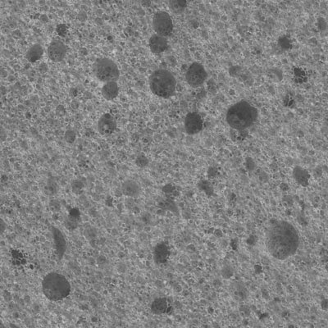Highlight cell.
<instances>
[{"label":"cell","instance_id":"18","mask_svg":"<svg viewBox=\"0 0 328 328\" xmlns=\"http://www.w3.org/2000/svg\"><path fill=\"white\" fill-rule=\"evenodd\" d=\"M186 5H187V2H185V1H172V2H170L171 8L177 13H180V12L184 10Z\"/></svg>","mask_w":328,"mask_h":328},{"label":"cell","instance_id":"7","mask_svg":"<svg viewBox=\"0 0 328 328\" xmlns=\"http://www.w3.org/2000/svg\"><path fill=\"white\" fill-rule=\"evenodd\" d=\"M206 77L207 73L204 67L197 62L190 66L186 76L188 84L194 87L201 85L205 82Z\"/></svg>","mask_w":328,"mask_h":328},{"label":"cell","instance_id":"6","mask_svg":"<svg viewBox=\"0 0 328 328\" xmlns=\"http://www.w3.org/2000/svg\"><path fill=\"white\" fill-rule=\"evenodd\" d=\"M153 26L157 35L167 37L171 35L173 30V23L172 18L166 12H158L155 13L153 18Z\"/></svg>","mask_w":328,"mask_h":328},{"label":"cell","instance_id":"3","mask_svg":"<svg viewBox=\"0 0 328 328\" xmlns=\"http://www.w3.org/2000/svg\"><path fill=\"white\" fill-rule=\"evenodd\" d=\"M42 291L48 300L59 301L69 296L71 286L62 274L50 273L43 279Z\"/></svg>","mask_w":328,"mask_h":328},{"label":"cell","instance_id":"8","mask_svg":"<svg viewBox=\"0 0 328 328\" xmlns=\"http://www.w3.org/2000/svg\"><path fill=\"white\" fill-rule=\"evenodd\" d=\"M185 129L190 135H194L201 132L203 129V120L196 112H191L187 114L185 119Z\"/></svg>","mask_w":328,"mask_h":328},{"label":"cell","instance_id":"16","mask_svg":"<svg viewBox=\"0 0 328 328\" xmlns=\"http://www.w3.org/2000/svg\"><path fill=\"white\" fill-rule=\"evenodd\" d=\"M43 49L40 45H33L27 53V59L30 62H37L42 57Z\"/></svg>","mask_w":328,"mask_h":328},{"label":"cell","instance_id":"10","mask_svg":"<svg viewBox=\"0 0 328 328\" xmlns=\"http://www.w3.org/2000/svg\"><path fill=\"white\" fill-rule=\"evenodd\" d=\"M116 127H117V123H116L114 117L109 113L103 115L98 122V130L100 134L104 135V136L112 134V132L116 130Z\"/></svg>","mask_w":328,"mask_h":328},{"label":"cell","instance_id":"17","mask_svg":"<svg viewBox=\"0 0 328 328\" xmlns=\"http://www.w3.org/2000/svg\"><path fill=\"white\" fill-rule=\"evenodd\" d=\"M151 309L156 314L165 313L167 309V301L164 299H158L152 303Z\"/></svg>","mask_w":328,"mask_h":328},{"label":"cell","instance_id":"2","mask_svg":"<svg viewBox=\"0 0 328 328\" xmlns=\"http://www.w3.org/2000/svg\"><path fill=\"white\" fill-rule=\"evenodd\" d=\"M258 112L249 103L241 101L229 109L226 120L228 124L236 130H244L250 127L257 119Z\"/></svg>","mask_w":328,"mask_h":328},{"label":"cell","instance_id":"9","mask_svg":"<svg viewBox=\"0 0 328 328\" xmlns=\"http://www.w3.org/2000/svg\"><path fill=\"white\" fill-rule=\"evenodd\" d=\"M67 48L63 43L58 40L53 41L48 49V55L53 62H60L64 58Z\"/></svg>","mask_w":328,"mask_h":328},{"label":"cell","instance_id":"12","mask_svg":"<svg viewBox=\"0 0 328 328\" xmlns=\"http://www.w3.org/2000/svg\"><path fill=\"white\" fill-rule=\"evenodd\" d=\"M169 256V249L165 243L159 244L154 249V259L158 263L164 264Z\"/></svg>","mask_w":328,"mask_h":328},{"label":"cell","instance_id":"15","mask_svg":"<svg viewBox=\"0 0 328 328\" xmlns=\"http://www.w3.org/2000/svg\"><path fill=\"white\" fill-rule=\"evenodd\" d=\"M53 235L55 237V244H56V249H57V256L59 259L62 258V255L64 254L65 249H66V241H65L64 237L62 236V233L60 231L57 229H53Z\"/></svg>","mask_w":328,"mask_h":328},{"label":"cell","instance_id":"14","mask_svg":"<svg viewBox=\"0 0 328 328\" xmlns=\"http://www.w3.org/2000/svg\"><path fill=\"white\" fill-rule=\"evenodd\" d=\"M119 88L116 82L106 83L102 88L103 96L107 100H113L118 95Z\"/></svg>","mask_w":328,"mask_h":328},{"label":"cell","instance_id":"11","mask_svg":"<svg viewBox=\"0 0 328 328\" xmlns=\"http://www.w3.org/2000/svg\"><path fill=\"white\" fill-rule=\"evenodd\" d=\"M149 48L154 54H161L167 50V40L166 38L159 35H152L149 39Z\"/></svg>","mask_w":328,"mask_h":328},{"label":"cell","instance_id":"4","mask_svg":"<svg viewBox=\"0 0 328 328\" xmlns=\"http://www.w3.org/2000/svg\"><path fill=\"white\" fill-rule=\"evenodd\" d=\"M177 82L173 75L166 70L159 69L149 77V87L159 97L169 98L174 94Z\"/></svg>","mask_w":328,"mask_h":328},{"label":"cell","instance_id":"5","mask_svg":"<svg viewBox=\"0 0 328 328\" xmlns=\"http://www.w3.org/2000/svg\"><path fill=\"white\" fill-rule=\"evenodd\" d=\"M94 72L101 82H116L119 77V70L117 65L109 58H100L94 65Z\"/></svg>","mask_w":328,"mask_h":328},{"label":"cell","instance_id":"1","mask_svg":"<svg viewBox=\"0 0 328 328\" xmlns=\"http://www.w3.org/2000/svg\"><path fill=\"white\" fill-rule=\"evenodd\" d=\"M267 250L276 259L284 260L296 254L300 246V236L296 227L286 221H275L267 228Z\"/></svg>","mask_w":328,"mask_h":328},{"label":"cell","instance_id":"13","mask_svg":"<svg viewBox=\"0 0 328 328\" xmlns=\"http://www.w3.org/2000/svg\"><path fill=\"white\" fill-rule=\"evenodd\" d=\"M122 193L130 197H137L140 193V187L134 181H127L122 184Z\"/></svg>","mask_w":328,"mask_h":328}]
</instances>
